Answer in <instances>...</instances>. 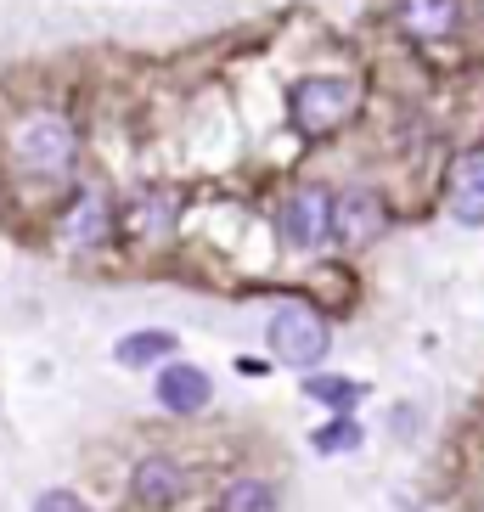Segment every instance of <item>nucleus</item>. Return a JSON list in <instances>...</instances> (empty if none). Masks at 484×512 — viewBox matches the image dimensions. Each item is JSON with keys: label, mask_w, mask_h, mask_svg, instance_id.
I'll return each instance as SVG.
<instances>
[{"label": "nucleus", "mask_w": 484, "mask_h": 512, "mask_svg": "<svg viewBox=\"0 0 484 512\" xmlns=\"http://www.w3.org/2000/svg\"><path fill=\"white\" fill-rule=\"evenodd\" d=\"M310 445H316L321 456L361 451V422H355V417H338V422H327V428H316V434H310Z\"/></svg>", "instance_id": "2eb2a0df"}, {"label": "nucleus", "mask_w": 484, "mask_h": 512, "mask_svg": "<svg viewBox=\"0 0 484 512\" xmlns=\"http://www.w3.org/2000/svg\"><path fill=\"white\" fill-rule=\"evenodd\" d=\"M288 107H293V124H299L304 136H327V130H338L355 113V85L338 74H310L293 85Z\"/></svg>", "instance_id": "f03ea898"}, {"label": "nucleus", "mask_w": 484, "mask_h": 512, "mask_svg": "<svg viewBox=\"0 0 484 512\" xmlns=\"http://www.w3.org/2000/svg\"><path fill=\"white\" fill-rule=\"evenodd\" d=\"M130 496L141 501V507H175V501L186 496V467L175 462V456H141L136 473H130Z\"/></svg>", "instance_id": "39448f33"}, {"label": "nucleus", "mask_w": 484, "mask_h": 512, "mask_svg": "<svg viewBox=\"0 0 484 512\" xmlns=\"http://www.w3.org/2000/svg\"><path fill=\"white\" fill-rule=\"evenodd\" d=\"M462 23V0H400V29L417 40H445Z\"/></svg>", "instance_id": "0eeeda50"}, {"label": "nucleus", "mask_w": 484, "mask_h": 512, "mask_svg": "<svg viewBox=\"0 0 484 512\" xmlns=\"http://www.w3.org/2000/svg\"><path fill=\"white\" fill-rule=\"evenodd\" d=\"M220 512H276V490L265 479H237L220 490Z\"/></svg>", "instance_id": "ddd939ff"}, {"label": "nucleus", "mask_w": 484, "mask_h": 512, "mask_svg": "<svg viewBox=\"0 0 484 512\" xmlns=\"http://www.w3.org/2000/svg\"><path fill=\"white\" fill-rule=\"evenodd\" d=\"M209 394H214V383L197 372V366H164V372H158V400H164L169 411H181V417L203 411Z\"/></svg>", "instance_id": "1a4fd4ad"}, {"label": "nucleus", "mask_w": 484, "mask_h": 512, "mask_svg": "<svg viewBox=\"0 0 484 512\" xmlns=\"http://www.w3.org/2000/svg\"><path fill=\"white\" fill-rule=\"evenodd\" d=\"M304 394L349 417V411H355V400H361V383H349V377H304Z\"/></svg>", "instance_id": "4468645a"}, {"label": "nucleus", "mask_w": 484, "mask_h": 512, "mask_svg": "<svg viewBox=\"0 0 484 512\" xmlns=\"http://www.w3.org/2000/svg\"><path fill=\"white\" fill-rule=\"evenodd\" d=\"M74 130L62 119H51V113H34V119L17 124L12 136V158L23 175H34V181H57V175H68L74 169Z\"/></svg>", "instance_id": "f257e3e1"}, {"label": "nucleus", "mask_w": 484, "mask_h": 512, "mask_svg": "<svg viewBox=\"0 0 484 512\" xmlns=\"http://www.w3.org/2000/svg\"><path fill=\"white\" fill-rule=\"evenodd\" d=\"M333 231L344 242H372L383 231V203L372 186H349L344 197H333Z\"/></svg>", "instance_id": "423d86ee"}, {"label": "nucleus", "mask_w": 484, "mask_h": 512, "mask_svg": "<svg viewBox=\"0 0 484 512\" xmlns=\"http://www.w3.org/2000/svg\"><path fill=\"white\" fill-rule=\"evenodd\" d=\"M34 512H91V507H85L74 490H46V496L34 501Z\"/></svg>", "instance_id": "dca6fc26"}, {"label": "nucleus", "mask_w": 484, "mask_h": 512, "mask_svg": "<svg viewBox=\"0 0 484 512\" xmlns=\"http://www.w3.org/2000/svg\"><path fill=\"white\" fill-rule=\"evenodd\" d=\"M107 231H113V209H107L102 192H85L68 209V220H62V242L68 248H96V242H107Z\"/></svg>", "instance_id": "6e6552de"}, {"label": "nucleus", "mask_w": 484, "mask_h": 512, "mask_svg": "<svg viewBox=\"0 0 484 512\" xmlns=\"http://www.w3.org/2000/svg\"><path fill=\"white\" fill-rule=\"evenodd\" d=\"M175 192H141L136 203H130V231L136 237H164L169 226H175Z\"/></svg>", "instance_id": "9b49d317"}, {"label": "nucleus", "mask_w": 484, "mask_h": 512, "mask_svg": "<svg viewBox=\"0 0 484 512\" xmlns=\"http://www.w3.org/2000/svg\"><path fill=\"white\" fill-rule=\"evenodd\" d=\"M445 203H451V214L462 220V226H484V158H468V164H456Z\"/></svg>", "instance_id": "9d476101"}, {"label": "nucleus", "mask_w": 484, "mask_h": 512, "mask_svg": "<svg viewBox=\"0 0 484 512\" xmlns=\"http://www.w3.org/2000/svg\"><path fill=\"white\" fill-rule=\"evenodd\" d=\"M282 237L288 248H321V242L333 237V197L321 192V186H304L282 203Z\"/></svg>", "instance_id": "20e7f679"}, {"label": "nucleus", "mask_w": 484, "mask_h": 512, "mask_svg": "<svg viewBox=\"0 0 484 512\" xmlns=\"http://www.w3.org/2000/svg\"><path fill=\"white\" fill-rule=\"evenodd\" d=\"M124 366H147V361H164V355H175V332H130V338H119V349H113Z\"/></svg>", "instance_id": "f8f14e48"}, {"label": "nucleus", "mask_w": 484, "mask_h": 512, "mask_svg": "<svg viewBox=\"0 0 484 512\" xmlns=\"http://www.w3.org/2000/svg\"><path fill=\"white\" fill-rule=\"evenodd\" d=\"M271 349L282 355L288 366H310L327 355V321L316 316V310H304V304H282L271 316Z\"/></svg>", "instance_id": "7ed1b4c3"}]
</instances>
